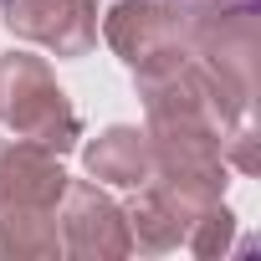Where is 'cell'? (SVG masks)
<instances>
[{"mask_svg":"<svg viewBox=\"0 0 261 261\" xmlns=\"http://www.w3.org/2000/svg\"><path fill=\"white\" fill-rule=\"evenodd\" d=\"M102 41L128 72H149L190 51V16L174 0H113L102 11Z\"/></svg>","mask_w":261,"mask_h":261,"instance_id":"obj_2","label":"cell"},{"mask_svg":"<svg viewBox=\"0 0 261 261\" xmlns=\"http://www.w3.org/2000/svg\"><path fill=\"white\" fill-rule=\"evenodd\" d=\"M82 164L97 185H113V190H139L149 174H154V154H149V134L134 123H113L92 144H82Z\"/></svg>","mask_w":261,"mask_h":261,"instance_id":"obj_8","label":"cell"},{"mask_svg":"<svg viewBox=\"0 0 261 261\" xmlns=\"http://www.w3.org/2000/svg\"><path fill=\"white\" fill-rule=\"evenodd\" d=\"M200 210H205V205L179 200L169 185H159V179L149 174V179L134 190V200L123 205V215H128V236H134V251H149V256L179 251Z\"/></svg>","mask_w":261,"mask_h":261,"instance_id":"obj_7","label":"cell"},{"mask_svg":"<svg viewBox=\"0 0 261 261\" xmlns=\"http://www.w3.org/2000/svg\"><path fill=\"white\" fill-rule=\"evenodd\" d=\"M0 123L11 128V139L41 144L51 154H72L82 144V118L72 97L62 92L46 57H31V51L0 57Z\"/></svg>","mask_w":261,"mask_h":261,"instance_id":"obj_1","label":"cell"},{"mask_svg":"<svg viewBox=\"0 0 261 261\" xmlns=\"http://www.w3.org/2000/svg\"><path fill=\"white\" fill-rule=\"evenodd\" d=\"M57 225H62V256H77V261H123V256H134L128 215L97 179H67L62 205H57Z\"/></svg>","mask_w":261,"mask_h":261,"instance_id":"obj_3","label":"cell"},{"mask_svg":"<svg viewBox=\"0 0 261 261\" xmlns=\"http://www.w3.org/2000/svg\"><path fill=\"white\" fill-rule=\"evenodd\" d=\"M174 6L195 21V16H230V11H256L261 0H174Z\"/></svg>","mask_w":261,"mask_h":261,"instance_id":"obj_11","label":"cell"},{"mask_svg":"<svg viewBox=\"0 0 261 261\" xmlns=\"http://www.w3.org/2000/svg\"><path fill=\"white\" fill-rule=\"evenodd\" d=\"M0 16H6L11 36L67 62L97 46V0H6Z\"/></svg>","mask_w":261,"mask_h":261,"instance_id":"obj_4","label":"cell"},{"mask_svg":"<svg viewBox=\"0 0 261 261\" xmlns=\"http://www.w3.org/2000/svg\"><path fill=\"white\" fill-rule=\"evenodd\" d=\"M62 154L26 144V139H0V205L16 210H57L67 190Z\"/></svg>","mask_w":261,"mask_h":261,"instance_id":"obj_6","label":"cell"},{"mask_svg":"<svg viewBox=\"0 0 261 261\" xmlns=\"http://www.w3.org/2000/svg\"><path fill=\"white\" fill-rule=\"evenodd\" d=\"M190 51L210 72H220L241 97L256 92V11L195 16L190 21Z\"/></svg>","mask_w":261,"mask_h":261,"instance_id":"obj_5","label":"cell"},{"mask_svg":"<svg viewBox=\"0 0 261 261\" xmlns=\"http://www.w3.org/2000/svg\"><path fill=\"white\" fill-rule=\"evenodd\" d=\"M230 236H236V215H230L225 200H215V205H205L195 215V225L185 236V251L190 256H225L230 251Z\"/></svg>","mask_w":261,"mask_h":261,"instance_id":"obj_10","label":"cell"},{"mask_svg":"<svg viewBox=\"0 0 261 261\" xmlns=\"http://www.w3.org/2000/svg\"><path fill=\"white\" fill-rule=\"evenodd\" d=\"M57 256H62L57 210L0 205V261H57Z\"/></svg>","mask_w":261,"mask_h":261,"instance_id":"obj_9","label":"cell"}]
</instances>
